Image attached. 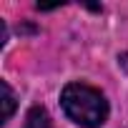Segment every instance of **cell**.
<instances>
[{
  "instance_id": "3957f363",
  "label": "cell",
  "mask_w": 128,
  "mask_h": 128,
  "mask_svg": "<svg viewBox=\"0 0 128 128\" xmlns=\"http://www.w3.org/2000/svg\"><path fill=\"white\" fill-rule=\"evenodd\" d=\"M3 123H8L10 120V116H13V110H15V93H13V88L3 80Z\"/></svg>"
},
{
  "instance_id": "6da1fadb",
  "label": "cell",
  "mask_w": 128,
  "mask_h": 128,
  "mask_svg": "<svg viewBox=\"0 0 128 128\" xmlns=\"http://www.w3.org/2000/svg\"><path fill=\"white\" fill-rule=\"evenodd\" d=\"M60 103L66 116L83 128H98L108 120V100L93 86L68 83L60 93Z\"/></svg>"
},
{
  "instance_id": "7a4b0ae2",
  "label": "cell",
  "mask_w": 128,
  "mask_h": 128,
  "mask_svg": "<svg viewBox=\"0 0 128 128\" xmlns=\"http://www.w3.org/2000/svg\"><path fill=\"white\" fill-rule=\"evenodd\" d=\"M23 128H53V120L48 116V110L43 106H33L25 116V126Z\"/></svg>"
}]
</instances>
